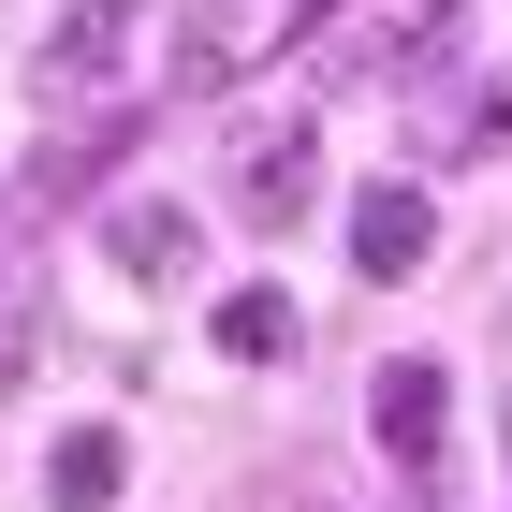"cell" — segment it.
<instances>
[{"label":"cell","mask_w":512,"mask_h":512,"mask_svg":"<svg viewBox=\"0 0 512 512\" xmlns=\"http://www.w3.org/2000/svg\"><path fill=\"white\" fill-rule=\"evenodd\" d=\"M278 44H293L278 0H191V30H176V59H161V88H176V103H220L235 74H264Z\"/></svg>","instance_id":"6da1fadb"},{"label":"cell","mask_w":512,"mask_h":512,"mask_svg":"<svg viewBox=\"0 0 512 512\" xmlns=\"http://www.w3.org/2000/svg\"><path fill=\"white\" fill-rule=\"evenodd\" d=\"M147 15H161V0H74V15L44 30L30 88H44V103H74V118H88V103H103V88L132 74V44H147Z\"/></svg>","instance_id":"7a4b0ae2"},{"label":"cell","mask_w":512,"mask_h":512,"mask_svg":"<svg viewBox=\"0 0 512 512\" xmlns=\"http://www.w3.org/2000/svg\"><path fill=\"white\" fill-rule=\"evenodd\" d=\"M366 425H381V454H395V469H439V425H454V381H439L425 352H395V366H381V395H366Z\"/></svg>","instance_id":"3957f363"},{"label":"cell","mask_w":512,"mask_h":512,"mask_svg":"<svg viewBox=\"0 0 512 512\" xmlns=\"http://www.w3.org/2000/svg\"><path fill=\"white\" fill-rule=\"evenodd\" d=\"M308 191H322V147H308V132H249V147H235V220H249V235L308 220Z\"/></svg>","instance_id":"277c9868"},{"label":"cell","mask_w":512,"mask_h":512,"mask_svg":"<svg viewBox=\"0 0 512 512\" xmlns=\"http://www.w3.org/2000/svg\"><path fill=\"white\" fill-rule=\"evenodd\" d=\"M425 249H439V205L410 191V176H381V191H352V264H366V278H410Z\"/></svg>","instance_id":"5b68a950"},{"label":"cell","mask_w":512,"mask_h":512,"mask_svg":"<svg viewBox=\"0 0 512 512\" xmlns=\"http://www.w3.org/2000/svg\"><path fill=\"white\" fill-rule=\"evenodd\" d=\"M103 264L118 278H191V205H118V220H103Z\"/></svg>","instance_id":"8992f818"},{"label":"cell","mask_w":512,"mask_h":512,"mask_svg":"<svg viewBox=\"0 0 512 512\" xmlns=\"http://www.w3.org/2000/svg\"><path fill=\"white\" fill-rule=\"evenodd\" d=\"M118 147H132V103H88V118L59 132V147H44V161H30V191H44V205H59V191H88V176H103V161H118Z\"/></svg>","instance_id":"52a82bcc"},{"label":"cell","mask_w":512,"mask_h":512,"mask_svg":"<svg viewBox=\"0 0 512 512\" xmlns=\"http://www.w3.org/2000/svg\"><path fill=\"white\" fill-rule=\"evenodd\" d=\"M44 483H59V512H103V498L132 483V439H118V425H74L59 454H44Z\"/></svg>","instance_id":"ba28073f"},{"label":"cell","mask_w":512,"mask_h":512,"mask_svg":"<svg viewBox=\"0 0 512 512\" xmlns=\"http://www.w3.org/2000/svg\"><path fill=\"white\" fill-rule=\"evenodd\" d=\"M293 337H308V322H293V293H264V278H249V293H220V352H235V366H278Z\"/></svg>","instance_id":"9c48e42d"},{"label":"cell","mask_w":512,"mask_h":512,"mask_svg":"<svg viewBox=\"0 0 512 512\" xmlns=\"http://www.w3.org/2000/svg\"><path fill=\"white\" fill-rule=\"evenodd\" d=\"M30 337H44V293H30V264H15V249H0V381H15V366H30Z\"/></svg>","instance_id":"30bf717a"},{"label":"cell","mask_w":512,"mask_h":512,"mask_svg":"<svg viewBox=\"0 0 512 512\" xmlns=\"http://www.w3.org/2000/svg\"><path fill=\"white\" fill-rule=\"evenodd\" d=\"M278 15H293V30H308V15H366V0H278Z\"/></svg>","instance_id":"8fae6325"}]
</instances>
